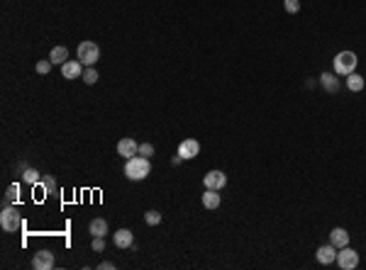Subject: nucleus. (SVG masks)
<instances>
[{
	"label": "nucleus",
	"instance_id": "obj_1",
	"mask_svg": "<svg viewBox=\"0 0 366 270\" xmlns=\"http://www.w3.org/2000/svg\"><path fill=\"white\" fill-rule=\"evenodd\" d=\"M151 173V161L146 158V156H132V158H127V163H125V176H127L129 180H134V182H139V180H144L146 176Z\"/></svg>",
	"mask_w": 366,
	"mask_h": 270
},
{
	"label": "nucleus",
	"instance_id": "obj_2",
	"mask_svg": "<svg viewBox=\"0 0 366 270\" xmlns=\"http://www.w3.org/2000/svg\"><path fill=\"white\" fill-rule=\"evenodd\" d=\"M0 226H3V232H8V234H18L20 229L25 226V222H22V214H20L15 207H3V212H0Z\"/></svg>",
	"mask_w": 366,
	"mask_h": 270
},
{
	"label": "nucleus",
	"instance_id": "obj_3",
	"mask_svg": "<svg viewBox=\"0 0 366 270\" xmlns=\"http://www.w3.org/2000/svg\"><path fill=\"white\" fill-rule=\"evenodd\" d=\"M356 64H359V58L354 52H339V54L332 58V68L337 76H349V73L356 71Z\"/></svg>",
	"mask_w": 366,
	"mask_h": 270
},
{
	"label": "nucleus",
	"instance_id": "obj_4",
	"mask_svg": "<svg viewBox=\"0 0 366 270\" xmlns=\"http://www.w3.org/2000/svg\"><path fill=\"white\" fill-rule=\"evenodd\" d=\"M76 56L83 66H95V61L100 58V46L95 42H81L76 49Z\"/></svg>",
	"mask_w": 366,
	"mask_h": 270
},
{
	"label": "nucleus",
	"instance_id": "obj_5",
	"mask_svg": "<svg viewBox=\"0 0 366 270\" xmlns=\"http://www.w3.org/2000/svg\"><path fill=\"white\" fill-rule=\"evenodd\" d=\"M337 266L342 270H354L359 266V253L354 251V248H349V246L339 248L337 251Z\"/></svg>",
	"mask_w": 366,
	"mask_h": 270
},
{
	"label": "nucleus",
	"instance_id": "obj_6",
	"mask_svg": "<svg viewBox=\"0 0 366 270\" xmlns=\"http://www.w3.org/2000/svg\"><path fill=\"white\" fill-rule=\"evenodd\" d=\"M198 154H201V142L198 139H183L181 144H178V156H181L183 161H191Z\"/></svg>",
	"mask_w": 366,
	"mask_h": 270
},
{
	"label": "nucleus",
	"instance_id": "obj_7",
	"mask_svg": "<svg viewBox=\"0 0 366 270\" xmlns=\"http://www.w3.org/2000/svg\"><path fill=\"white\" fill-rule=\"evenodd\" d=\"M203 185H205L208 190H222V188L227 185V176H225L222 170H208L205 178H203Z\"/></svg>",
	"mask_w": 366,
	"mask_h": 270
},
{
	"label": "nucleus",
	"instance_id": "obj_8",
	"mask_svg": "<svg viewBox=\"0 0 366 270\" xmlns=\"http://www.w3.org/2000/svg\"><path fill=\"white\" fill-rule=\"evenodd\" d=\"M54 263H56V258L52 251H37L35 258H32V268L35 270H52Z\"/></svg>",
	"mask_w": 366,
	"mask_h": 270
},
{
	"label": "nucleus",
	"instance_id": "obj_9",
	"mask_svg": "<svg viewBox=\"0 0 366 270\" xmlns=\"http://www.w3.org/2000/svg\"><path fill=\"white\" fill-rule=\"evenodd\" d=\"M86 71V66L78 61V58H69L64 66H61V76L66 78V80H73V78H81Z\"/></svg>",
	"mask_w": 366,
	"mask_h": 270
},
{
	"label": "nucleus",
	"instance_id": "obj_10",
	"mask_svg": "<svg viewBox=\"0 0 366 270\" xmlns=\"http://www.w3.org/2000/svg\"><path fill=\"white\" fill-rule=\"evenodd\" d=\"M337 251H339V248H334L332 244H327V246H320V248L315 251V258H317V263H322V266H332V263H337Z\"/></svg>",
	"mask_w": 366,
	"mask_h": 270
},
{
	"label": "nucleus",
	"instance_id": "obj_11",
	"mask_svg": "<svg viewBox=\"0 0 366 270\" xmlns=\"http://www.w3.org/2000/svg\"><path fill=\"white\" fill-rule=\"evenodd\" d=\"M117 154H120V156H125V158H132V156H137V154H139V144H137L132 136H125V139H120V142H117Z\"/></svg>",
	"mask_w": 366,
	"mask_h": 270
},
{
	"label": "nucleus",
	"instance_id": "obj_12",
	"mask_svg": "<svg viewBox=\"0 0 366 270\" xmlns=\"http://www.w3.org/2000/svg\"><path fill=\"white\" fill-rule=\"evenodd\" d=\"M320 86L327 90L329 95H334V92H339V88H342V83H339V78H337V73H322L320 76Z\"/></svg>",
	"mask_w": 366,
	"mask_h": 270
},
{
	"label": "nucleus",
	"instance_id": "obj_13",
	"mask_svg": "<svg viewBox=\"0 0 366 270\" xmlns=\"http://www.w3.org/2000/svg\"><path fill=\"white\" fill-rule=\"evenodd\" d=\"M112 244H115L117 248H129V246L134 244V234H132L129 229H117V232L112 234Z\"/></svg>",
	"mask_w": 366,
	"mask_h": 270
},
{
	"label": "nucleus",
	"instance_id": "obj_14",
	"mask_svg": "<svg viewBox=\"0 0 366 270\" xmlns=\"http://www.w3.org/2000/svg\"><path fill=\"white\" fill-rule=\"evenodd\" d=\"M329 244H332L334 248H344V246H349L347 229H342V226H334V229L329 232Z\"/></svg>",
	"mask_w": 366,
	"mask_h": 270
},
{
	"label": "nucleus",
	"instance_id": "obj_15",
	"mask_svg": "<svg viewBox=\"0 0 366 270\" xmlns=\"http://www.w3.org/2000/svg\"><path fill=\"white\" fill-rule=\"evenodd\" d=\"M88 232H91L93 236H108L110 234V226H108V222H105L103 216H95L91 224H88Z\"/></svg>",
	"mask_w": 366,
	"mask_h": 270
},
{
	"label": "nucleus",
	"instance_id": "obj_16",
	"mask_svg": "<svg viewBox=\"0 0 366 270\" xmlns=\"http://www.w3.org/2000/svg\"><path fill=\"white\" fill-rule=\"evenodd\" d=\"M49 61H52L54 66H64V64L69 61V49H66V46H54V49L49 52Z\"/></svg>",
	"mask_w": 366,
	"mask_h": 270
},
{
	"label": "nucleus",
	"instance_id": "obj_17",
	"mask_svg": "<svg viewBox=\"0 0 366 270\" xmlns=\"http://www.w3.org/2000/svg\"><path fill=\"white\" fill-rule=\"evenodd\" d=\"M203 207H205V210H218L220 207V190H208V188H205Z\"/></svg>",
	"mask_w": 366,
	"mask_h": 270
},
{
	"label": "nucleus",
	"instance_id": "obj_18",
	"mask_svg": "<svg viewBox=\"0 0 366 270\" xmlns=\"http://www.w3.org/2000/svg\"><path fill=\"white\" fill-rule=\"evenodd\" d=\"M366 86L364 76H359V73H349L347 76V90H351V92H361Z\"/></svg>",
	"mask_w": 366,
	"mask_h": 270
},
{
	"label": "nucleus",
	"instance_id": "obj_19",
	"mask_svg": "<svg viewBox=\"0 0 366 270\" xmlns=\"http://www.w3.org/2000/svg\"><path fill=\"white\" fill-rule=\"evenodd\" d=\"M22 180H25L27 185H37V182L42 180V176H39V170H37V168H27V170L22 173Z\"/></svg>",
	"mask_w": 366,
	"mask_h": 270
},
{
	"label": "nucleus",
	"instance_id": "obj_20",
	"mask_svg": "<svg viewBox=\"0 0 366 270\" xmlns=\"http://www.w3.org/2000/svg\"><path fill=\"white\" fill-rule=\"evenodd\" d=\"M83 83H88V86H95L98 83V71L93 68V66H86V71H83Z\"/></svg>",
	"mask_w": 366,
	"mask_h": 270
},
{
	"label": "nucleus",
	"instance_id": "obj_21",
	"mask_svg": "<svg viewBox=\"0 0 366 270\" xmlns=\"http://www.w3.org/2000/svg\"><path fill=\"white\" fill-rule=\"evenodd\" d=\"M144 222L149 224V226H156V224H161V214L156 212V210H149L144 214Z\"/></svg>",
	"mask_w": 366,
	"mask_h": 270
},
{
	"label": "nucleus",
	"instance_id": "obj_22",
	"mask_svg": "<svg viewBox=\"0 0 366 270\" xmlns=\"http://www.w3.org/2000/svg\"><path fill=\"white\" fill-rule=\"evenodd\" d=\"M52 66H54V64H52V61H49V58H42V61H37V73H39V76H47V73L52 71Z\"/></svg>",
	"mask_w": 366,
	"mask_h": 270
},
{
	"label": "nucleus",
	"instance_id": "obj_23",
	"mask_svg": "<svg viewBox=\"0 0 366 270\" xmlns=\"http://www.w3.org/2000/svg\"><path fill=\"white\" fill-rule=\"evenodd\" d=\"M283 8H286V12L295 15V12H300V0H283Z\"/></svg>",
	"mask_w": 366,
	"mask_h": 270
},
{
	"label": "nucleus",
	"instance_id": "obj_24",
	"mask_svg": "<svg viewBox=\"0 0 366 270\" xmlns=\"http://www.w3.org/2000/svg\"><path fill=\"white\" fill-rule=\"evenodd\" d=\"M18 192H20V188H18V182H13L10 188H8V195H5V207L13 202V200H18Z\"/></svg>",
	"mask_w": 366,
	"mask_h": 270
},
{
	"label": "nucleus",
	"instance_id": "obj_25",
	"mask_svg": "<svg viewBox=\"0 0 366 270\" xmlns=\"http://www.w3.org/2000/svg\"><path fill=\"white\" fill-rule=\"evenodd\" d=\"M91 246H93V251H95V253L105 251V236H93Z\"/></svg>",
	"mask_w": 366,
	"mask_h": 270
},
{
	"label": "nucleus",
	"instance_id": "obj_26",
	"mask_svg": "<svg viewBox=\"0 0 366 270\" xmlns=\"http://www.w3.org/2000/svg\"><path fill=\"white\" fill-rule=\"evenodd\" d=\"M42 185H44L47 195H52V192L56 190V180H54V178H42Z\"/></svg>",
	"mask_w": 366,
	"mask_h": 270
},
{
	"label": "nucleus",
	"instance_id": "obj_27",
	"mask_svg": "<svg viewBox=\"0 0 366 270\" xmlns=\"http://www.w3.org/2000/svg\"><path fill=\"white\" fill-rule=\"evenodd\" d=\"M139 156H146V158L154 156V146L149 144V142H146V144H139Z\"/></svg>",
	"mask_w": 366,
	"mask_h": 270
},
{
	"label": "nucleus",
	"instance_id": "obj_28",
	"mask_svg": "<svg viewBox=\"0 0 366 270\" xmlns=\"http://www.w3.org/2000/svg\"><path fill=\"white\" fill-rule=\"evenodd\" d=\"M112 268H115V263H112V260H103V263L98 266V270H112Z\"/></svg>",
	"mask_w": 366,
	"mask_h": 270
},
{
	"label": "nucleus",
	"instance_id": "obj_29",
	"mask_svg": "<svg viewBox=\"0 0 366 270\" xmlns=\"http://www.w3.org/2000/svg\"><path fill=\"white\" fill-rule=\"evenodd\" d=\"M181 161H183V158H181V156H178V154H176V156L171 158V166H178V163H181Z\"/></svg>",
	"mask_w": 366,
	"mask_h": 270
}]
</instances>
